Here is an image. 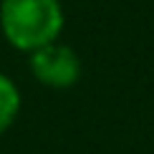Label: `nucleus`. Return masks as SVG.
<instances>
[{
  "mask_svg": "<svg viewBox=\"0 0 154 154\" xmlns=\"http://www.w3.org/2000/svg\"><path fill=\"white\" fill-rule=\"evenodd\" d=\"M30 71L41 83L53 88H68L81 76V61L68 46L48 43L30 53Z\"/></svg>",
  "mask_w": 154,
  "mask_h": 154,
  "instance_id": "nucleus-2",
  "label": "nucleus"
},
{
  "mask_svg": "<svg viewBox=\"0 0 154 154\" xmlns=\"http://www.w3.org/2000/svg\"><path fill=\"white\" fill-rule=\"evenodd\" d=\"M0 28L13 48L33 51L56 43L63 28V10L58 0H3Z\"/></svg>",
  "mask_w": 154,
  "mask_h": 154,
  "instance_id": "nucleus-1",
  "label": "nucleus"
},
{
  "mask_svg": "<svg viewBox=\"0 0 154 154\" xmlns=\"http://www.w3.org/2000/svg\"><path fill=\"white\" fill-rule=\"evenodd\" d=\"M18 111H20V94L8 76L0 73V134L10 129Z\"/></svg>",
  "mask_w": 154,
  "mask_h": 154,
  "instance_id": "nucleus-3",
  "label": "nucleus"
}]
</instances>
